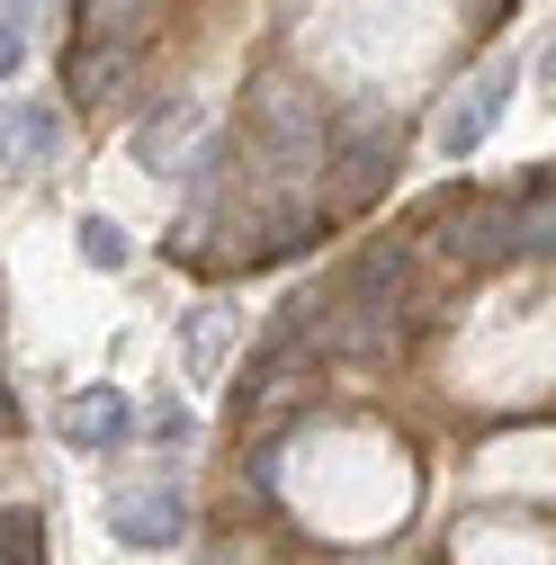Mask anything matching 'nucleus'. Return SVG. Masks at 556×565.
<instances>
[{"instance_id":"obj_4","label":"nucleus","mask_w":556,"mask_h":565,"mask_svg":"<svg viewBox=\"0 0 556 565\" xmlns=\"http://www.w3.org/2000/svg\"><path fill=\"white\" fill-rule=\"evenodd\" d=\"M512 82H521V73L494 54V63H484V73H475V82H467V90L440 108V153H449V162H467V153L484 145V135L503 126V108H512Z\"/></svg>"},{"instance_id":"obj_8","label":"nucleus","mask_w":556,"mask_h":565,"mask_svg":"<svg viewBox=\"0 0 556 565\" xmlns=\"http://www.w3.org/2000/svg\"><path fill=\"white\" fill-rule=\"evenodd\" d=\"M197 135H206V108H197V99H162L145 126H135V153H145L153 171H171V153L197 145Z\"/></svg>"},{"instance_id":"obj_9","label":"nucleus","mask_w":556,"mask_h":565,"mask_svg":"<svg viewBox=\"0 0 556 565\" xmlns=\"http://www.w3.org/2000/svg\"><path fill=\"white\" fill-rule=\"evenodd\" d=\"M145 28H153V0H82V36L145 45Z\"/></svg>"},{"instance_id":"obj_10","label":"nucleus","mask_w":556,"mask_h":565,"mask_svg":"<svg viewBox=\"0 0 556 565\" xmlns=\"http://www.w3.org/2000/svg\"><path fill=\"white\" fill-rule=\"evenodd\" d=\"M73 243H82V260H90V269H126V260H135V243H126V225H117V216H82V234H73Z\"/></svg>"},{"instance_id":"obj_12","label":"nucleus","mask_w":556,"mask_h":565,"mask_svg":"<svg viewBox=\"0 0 556 565\" xmlns=\"http://www.w3.org/2000/svg\"><path fill=\"white\" fill-rule=\"evenodd\" d=\"M135 431H153V440H171V449H189V431H197V422H189V404H180V395H162L153 413H135Z\"/></svg>"},{"instance_id":"obj_13","label":"nucleus","mask_w":556,"mask_h":565,"mask_svg":"<svg viewBox=\"0 0 556 565\" xmlns=\"http://www.w3.org/2000/svg\"><path fill=\"white\" fill-rule=\"evenodd\" d=\"M19 10H28V0H0V82H10L19 54H28V19H19Z\"/></svg>"},{"instance_id":"obj_3","label":"nucleus","mask_w":556,"mask_h":565,"mask_svg":"<svg viewBox=\"0 0 556 565\" xmlns=\"http://www.w3.org/2000/svg\"><path fill=\"white\" fill-rule=\"evenodd\" d=\"M135 82H145V45H108V36H73V54H63V99H73L82 117H108L135 99Z\"/></svg>"},{"instance_id":"obj_11","label":"nucleus","mask_w":556,"mask_h":565,"mask_svg":"<svg viewBox=\"0 0 556 565\" xmlns=\"http://www.w3.org/2000/svg\"><path fill=\"white\" fill-rule=\"evenodd\" d=\"M36 547H45V521L19 512V503H0V565H36Z\"/></svg>"},{"instance_id":"obj_6","label":"nucleus","mask_w":556,"mask_h":565,"mask_svg":"<svg viewBox=\"0 0 556 565\" xmlns=\"http://www.w3.org/2000/svg\"><path fill=\"white\" fill-rule=\"evenodd\" d=\"M54 153H63V108L54 99H10V108H0V171L36 180Z\"/></svg>"},{"instance_id":"obj_2","label":"nucleus","mask_w":556,"mask_h":565,"mask_svg":"<svg viewBox=\"0 0 556 565\" xmlns=\"http://www.w3.org/2000/svg\"><path fill=\"white\" fill-rule=\"evenodd\" d=\"M323 386V360L297 341V332H260V350H252V369H243V386H234V422L252 431V422H288L306 395Z\"/></svg>"},{"instance_id":"obj_14","label":"nucleus","mask_w":556,"mask_h":565,"mask_svg":"<svg viewBox=\"0 0 556 565\" xmlns=\"http://www.w3.org/2000/svg\"><path fill=\"white\" fill-rule=\"evenodd\" d=\"M19 431V395H10V377H0V440Z\"/></svg>"},{"instance_id":"obj_7","label":"nucleus","mask_w":556,"mask_h":565,"mask_svg":"<svg viewBox=\"0 0 556 565\" xmlns=\"http://www.w3.org/2000/svg\"><path fill=\"white\" fill-rule=\"evenodd\" d=\"M108 530L126 539V547H145V556H162V547H180L189 539V503L162 484V493H117L108 503Z\"/></svg>"},{"instance_id":"obj_5","label":"nucleus","mask_w":556,"mask_h":565,"mask_svg":"<svg viewBox=\"0 0 556 565\" xmlns=\"http://www.w3.org/2000/svg\"><path fill=\"white\" fill-rule=\"evenodd\" d=\"M54 431L73 440L82 458H117V449L135 440V404H126L117 386H82V395H63V413H54Z\"/></svg>"},{"instance_id":"obj_1","label":"nucleus","mask_w":556,"mask_h":565,"mask_svg":"<svg viewBox=\"0 0 556 565\" xmlns=\"http://www.w3.org/2000/svg\"><path fill=\"white\" fill-rule=\"evenodd\" d=\"M404 171V126L395 117H351V126H332V145H323V189L314 206L341 225V216H368V206L386 198V180Z\"/></svg>"}]
</instances>
